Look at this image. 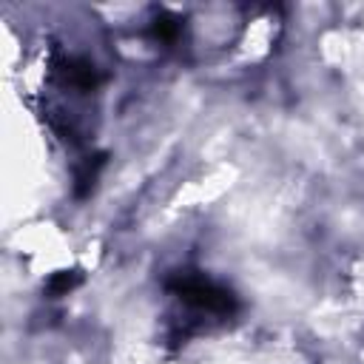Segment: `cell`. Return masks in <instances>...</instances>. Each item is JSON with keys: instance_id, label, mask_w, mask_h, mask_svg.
<instances>
[{"instance_id": "6da1fadb", "label": "cell", "mask_w": 364, "mask_h": 364, "mask_svg": "<svg viewBox=\"0 0 364 364\" xmlns=\"http://www.w3.org/2000/svg\"><path fill=\"white\" fill-rule=\"evenodd\" d=\"M165 287L171 293H176L185 304L199 307V310H208V313L230 316L236 310V296L230 290H225V287H219V284H213V282H208V279H202V276H196L191 270L173 273L165 282Z\"/></svg>"}, {"instance_id": "7a4b0ae2", "label": "cell", "mask_w": 364, "mask_h": 364, "mask_svg": "<svg viewBox=\"0 0 364 364\" xmlns=\"http://www.w3.org/2000/svg\"><path fill=\"white\" fill-rule=\"evenodd\" d=\"M105 159H108L105 154H94V156H85L82 165L77 168V176H74V179H77V196H80V199L91 193V188H94V182H97V176H100Z\"/></svg>"}, {"instance_id": "3957f363", "label": "cell", "mask_w": 364, "mask_h": 364, "mask_svg": "<svg viewBox=\"0 0 364 364\" xmlns=\"http://www.w3.org/2000/svg\"><path fill=\"white\" fill-rule=\"evenodd\" d=\"M65 80H68L74 88H80V91H91V88H97V82H100L97 68H94L88 60H71V63L65 65Z\"/></svg>"}, {"instance_id": "277c9868", "label": "cell", "mask_w": 364, "mask_h": 364, "mask_svg": "<svg viewBox=\"0 0 364 364\" xmlns=\"http://www.w3.org/2000/svg\"><path fill=\"white\" fill-rule=\"evenodd\" d=\"M80 282H82V273H80V270H60V273H54V276L46 282V293H48V296H65V293H71Z\"/></svg>"}, {"instance_id": "5b68a950", "label": "cell", "mask_w": 364, "mask_h": 364, "mask_svg": "<svg viewBox=\"0 0 364 364\" xmlns=\"http://www.w3.org/2000/svg\"><path fill=\"white\" fill-rule=\"evenodd\" d=\"M176 34H179V20H176V17L159 14V17L154 20V37H156V40L171 43V40H176Z\"/></svg>"}]
</instances>
